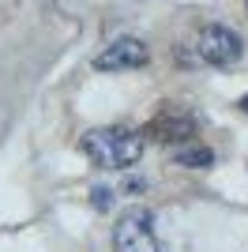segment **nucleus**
Returning <instances> with one entry per match:
<instances>
[{"mask_svg": "<svg viewBox=\"0 0 248 252\" xmlns=\"http://www.w3.org/2000/svg\"><path fill=\"white\" fill-rule=\"evenodd\" d=\"M147 143L132 128H94L83 136V155L98 169H132L139 166Z\"/></svg>", "mask_w": 248, "mask_h": 252, "instance_id": "1", "label": "nucleus"}, {"mask_svg": "<svg viewBox=\"0 0 248 252\" xmlns=\"http://www.w3.org/2000/svg\"><path fill=\"white\" fill-rule=\"evenodd\" d=\"M192 53H196L199 64L226 72V68H237L241 64V57H245V38H241L233 27L207 23L203 31L196 34V42H192Z\"/></svg>", "mask_w": 248, "mask_h": 252, "instance_id": "2", "label": "nucleus"}, {"mask_svg": "<svg viewBox=\"0 0 248 252\" xmlns=\"http://www.w3.org/2000/svg\"><path fill=\"white\" fill-rule=\"evenodd\" d=\"M113 249L117 252H162L155 237V215L147 207H128L113 226Z\"/></svg>", "mask_w": 248, "mask_h": 252, "instance_id": "3", "label": "nucleus"}, {"mask_svg": "<svg viewBox=\"0 0 248 252\" xmlns=\"http://www.w3.org/2000/svg\"><path fill=\"white\" fill-rule=\"evenodd\" d=\"M147 61H151L147 42H143V38L124 34V38L109 42L98 57H94V68H98V72H135V68H143Z\"/></svg>", "mask_w": 248, "mask_h": 252, "instance_id": "4", "label": "nucleus"}, {"mask_svg": "<svg viewBox=\"0 0 248 252\" xmlns=\"http://www.w3.org/2000/svg\"><path fill=\"white\" fill-rule=\"evenodd\" d=\"M158 132H165L162 139H181V136H192L196 132V117H188V113H177L173 105H165V113L155 121Z\"/></svg>", "mask_w": 248, "mask_h": 252, "instance_id": "5", "label": "nucleus"}, {"mask_svg": "<svg viewBox=\"0 0 248 252\" xmlns=\"http://www.w3.org/2000/svg\"><path fill=\"white\" fill-rule=\"evenodd\" d=\"M177 166H185V169H207L211 162H215V151L203 147V143H192V147H181L173 155Z\"/></svg>", "mask_w": 248, "mask_h": 252, "instance_id": "6", "label": "nucleus"}, {"mask_svg": "<svg viewBox=\"0 0 248 252\" xmlns=\"http://www.w3.org/2000/svg\"><path fill=\"white\" fill-rule=\"evenodd\" d=\"M113 203H117V192H113V189H105V185H98V189L91 192V207H94V211H109Z\"/></svg>", "mask_w": 248, "mask_h": 252, "instance_id": "7", "label": "nucleus"}, {"mask_svg": "<svg viewBox=\"0 0 248 252\" xmlns=\"http://www.w3.org/2000/svg\"><path fill=\"white\" fill-rule=\"evenodd\" d=\"M241 109H245V113H248V98H241Z\"/></svg>", "mask_w": 248, "mask_h": 252, "instance_id": "8", "label": "nucleus"}, {"mask_svg": "<svg viewBox=\"0 0 248 252\" xmlns=\"http://www.w3.org/2000/svg\"><path fill=\"white\" fill-rule=\"evenodd\" d=\"M245 8H248V0H245Z\"/></svg>", "mask_w": 248, "mask_h": 252, "instance_id": "9", "label": "nucleus"}]
</instances>
